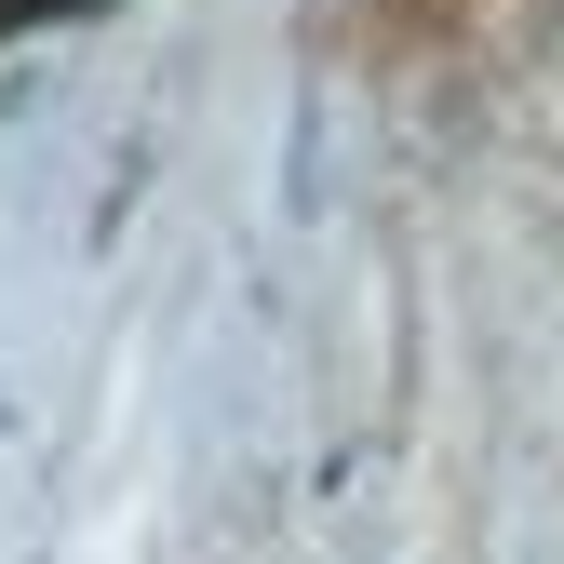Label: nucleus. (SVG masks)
Here are the masks:
<instances>
[{
  "label": "nucleus",
  "mask_w": 564,
  "mask_h": 564,
  "mask_svg": "<svg viewBox=\"0 0 564 564\" xmlns=\"http://www.w3.org/2000/svg\"><path fill=\"white\" fill-rule=\"evenodd\" d=\"M14 14H95V0H14Z\"/></svg>",
  "instance_id": "f257e3e1"
}]
</instances>
